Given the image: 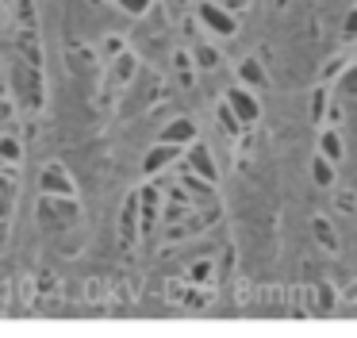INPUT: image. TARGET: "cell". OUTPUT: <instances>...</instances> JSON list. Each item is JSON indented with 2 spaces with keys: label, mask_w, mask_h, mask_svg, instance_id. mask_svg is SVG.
<instances>
[{
  "label": "cell",
  "mask_w": 357,
  "mask_h": 338,
  "mask_svg": "<svg viewBox=\"0 0 357 338\" xmlns=\"http://www.w3.org/2000/svg\"><path fill=\"white\" fill-rule=\"evenodd\" d=\"M200 23L211 31V35H234L238 31V15L231 12V8L215 4V0H200Z\"/></svg>",
  "instance_id": "277c9868"
},
{
  "label": "cell",
  "mask_w": 357,
  "mask_h": 338,
  "mask_svg": "<svg viewBox=\"0 0 357 338\" xmlns=\"http://www.w3.org/2000/svg\"><path fill=\"white\" fill-rule=\"evenodd\" d=\"M0 161L4 166H20L24 161V146H20L16 135H0Z\"/></svg>",
  "instance_id": "7c38bea8"
},
{
  "label": "cell",
  "mask_w": 357,
  "mask_h": 338,
  "mask_svg": "<svg viewBox=\"0 0 357 338\" xmlns=\"http://www.w3.org/2000/svg\"><path fill=\"white\" fill-rule=\"evenodd\" d=\"M39 192L43 196H77V184L62 161H47L39 173Z\"/></svg>",
  "instance_id": "3957f363"
},
{
  "label": "cell",
  "mask_w": 357,
  "mask_h": 338,
  "mask_svg": "<svg viewBox=\"0 0 357 338\" xmlns=\"http://www.w3.org/2000/svg\"><path fill=\"white\" fill-rule=\"evenodd\" d=\"M119 8H123L127 15H146L150 8H154V0H116Z\"/></svg>",
  "instance_id": "2e32d148"
},
{
  "label": "cell",
  "mask_w": 357,
  "mask_h": 338,
  "mask_svg": "<svg viewBox=\"0 0 357 338\" xmlns=\"http://www.w3.org/2000/svg\"><path fill=\"white\" fill-rule=\"evenodd\" d=\"M16 200H20V173L16 166L0 161V230L8 227V219L16 215Z\"/></svg>",
  "instance_id": "5b68a950"
},
{
  "label": "cell",
  "mask_w": 357,
  "mask_h": 338,
  "mask_svg": "<svg viewBox=\"0 0 357 338\" xmlns=\"http://www.w3.org/2000/svg\"><path fill=\"white\" fill-rule=\"evenodd\" d=\"M162 142H173V146H185V142H196V123L185 119V115H177V119L169 123V127L162 131Z\"/></svg>",
  "instance_id": "9c48e42d"
},
{
  "label": "cell",
  "mask_w": 357,
  "mask_h": 338,
  "mask_svg": "<svg viewBox=\"0 0 357 338\" xmlns=\"http://www.w3.org/2000/svg\"><path fill=\"white\" fill-rule=\"evenodd\" d=\"M311 230H315V238H319V242H323L331 254L338 250V238H334V227H331L326 219H319V215H315V219H311Z\"/></svg>",
  "instance_id": "5bb4252c"
},
{
  "label": "cell",
  "mask_w": 357,
  "mask_h": 338,
  "mask_svg": "<svg viewBox=\"0 0 357 338\" xmlns=\"http://www.w3.org/2000/svg\"><path fill=\"white\" fill-rule=\"evenodd\" d=\"M188 277H192V281H208V277H211V265H208V261H196V265L188 269Z\"/></svg>",
  "instance_id": "ffe728a7"
},
{
  "label": "cell",
  "mask_w": 357,
  "mask_h": 338,
  "mask_svg": "<svg viewBox=\"0 0 357 338\" xmlns=\"http://www.w3.org/2000/svg\"><path fill=\"white\" fill-rule=\"evenodd\" d=\"M319 154H323V158H331V161H338V158H342V135H338L334 127L319 135Z\"/></svg>",
  "instance_id": "4fadbf2b"
},
{
  "label": "cell",
  "mask_w": 357,
  "mask_h": 338,
  "mask_svg": "<svg viewBox=\"0 0 357 338\" xmlns=\"http://www.w3.org/2000/svg\"><path fill=\"white\" fill-rule=\"evenodd\" d=\"M342 35H346V38H357V8L346 15V27H342Z\"/></svg>",
  "instance_id": "44dd1931"
},
{
  "label": "cell",
  "mask_w": 357,
  "mask_h": 338,
  "mask_svg": "<svg viewBox=\"0 0 357 338\" xmlns=\"http://www.w3.org/2000/svg\"><path fill=\"white\" fill-rule=\"evenodd\" d=\"M192 58H196V66H200V69H215V66H219V50H215L211 43L192 46Z\"/></svg>",
  "instance_id": "9a60e30c"
},
{
  "label": "cell",
  "mask_w": 357,
  "mask_h": 338,
  "mask_svg": "<svg viewBox=\"0 0 357 338\" xmlns=\"http://www.w3.org/2000/svg\"><path fill=\"white\" fill-rule=\"evenodd\" d=\"M4 73H8V96L20 104V112L39 115L43 108H47V81H43L39 61L8 50V58H4Z\"/></svg>",
  "instance_id": "6da1fadb"
},
{
  "label": "cell",
  "mask_w": 357,
  "mask_h": 338,
  "mask_svg": "<svg viewBox=\"0 0 357 338\" xmlns=\"http://www.w3.org/2000/svg\"><path fill=\"white\" fill-rule=\"evenodd\" d=\"M342 92H357V66H349L342 73Z\"/></svg>",
  "instance_id": "d6986e66"
},
{
  "label": "cell",
  "mask_w": 357,
  "mask_h": 338,
  "mask_svg": "<svg viewBox=\"0 0 357 338\" xmlns=\"http://www.w3.org/2000/svg\"><path fill=\"white\" fill-rule=\"evenodd\" d=\"M219 123H223L227 131H238V127H242V123H238V115L231 112V104H227V100H223V108H219Z\"/></svg>",
  "instance_id": "e0dca14e"
},
{
  "label": "cell",
  "mask_w": 357,
  "mask_h": 338,
  "mask_svg": "<svg viewBox=\"0 0 357 338\" xmlns=\"http://www.w3.org/2000/svg\"><path fill=\"white\" fill-rule=\"evenodd\" d=\"M4 15H8V12H4V0H0V27H4Z\"/></svg>",
  "instance_id": "7402d4cb"
},
{
  "label": "cell",
  "mask_w": 357,
  "mask_h": 338,
  "mask_svg": "<svg viewBox=\"0 0 357 338\" xmlns=\"http://www.w3.org/2000/svg\"><path fill=\"white\" fill-rule=\"evenodd\" d=\"M311 181H315L319 189H331L334 184V161L323 158V154H315V161H311Z\"/></svg>",
  "instance_id": "8fae6325"
},
{
  "label": "cell",
  "mask_w": 357,
  "mask_h": 338,
  "mask_svg": "<svg viewBox=\"0 0 357 338\" xmlns=\"http://www.w3.org/2000/svg\"><path fill=\"white\" fill-rule=\"evenodd\" d=\"M238 81L250 84V89H261V84H265V66H261L257 58H246V61L238 66Z\"/></svg>",
  "instance_id": "30bf717a"
},
{
  "label": "cell",
  "mask_w": 357,
  "mask_h": 338,
  "mask_svg": "<svg viewBox=\"0 0 357 338\" xmlns=\"http://www.w3.org/2000/svg\"><path fill=\"white\" fill-rule=\"evenodd\" d=\"M323 108H326V92L323 89H315V96H311V119H323Z\"/></svg>",
  "instance_id": "ac0fdd59"
},
{
  "label": "cell",
  "mask_w": 357,
  "mask_h": 338,
  "mask_svg": "<svg viewBox=\"0 0 357 338\" xmlns=\"http://www.w3.org/2000/svg\"><path fill=\"white\" fill-rule=\"evenodd\" d=\"M177 158H181V146L162 142V138H158V146L146 154V161H142V173H150V177H154V173H162L165 166H173Z\"/></svg>",
  "instance_id": "52a82bcc"
},
{
  "label": "cell",
  "mask_w": 357,
  "mask_h": 338,
  "mask_svg": "<svg viewBox=\"0 0 357 338\" xmlns=\"http://www.w3.org/2000/svg\"><path fill=\"white\" fill-rule=\"evenodd\" d=\"M227 104H231L234 115H238V123H257L261 119V104H257L246 89H231L227 92Z\"/></svg>",
  "instance_id": "8992f818"
},
{
  "label": "cell",
  "mask_w": 357,
  "mask_h": 338,
  "mask_svg": "<svg viewBox=\"0 0 357 338\" xmlns=\"http://www.w3.org/2000/svg\"><path fill=\"white\" fill-rule=\"evenodd\" d=\"M35 219H39V227L47 230V235H62V230H70L73 223L81 219L77 196H43V192H39Z\"/></svg>",
  "instance_id": "7a4b0ae2"
},
{
  "label": "cell",
  "mask_w": 357,
  "mask_h": 338,
  "mask_svg": "<svg viewBox=\"0 0 357 338\" xmlns=\"http://www.w3.org/2000/svg\"><path fill=\"white\" fill-rule=\"evenodd\" d=\"M188 166H192V173H200L204 181H215V177H219V169H215V161H211V154H208V146H204V142L188 146Z\"/></svg>",
  "instance_id": "ba28073f"
}]
</instances>
